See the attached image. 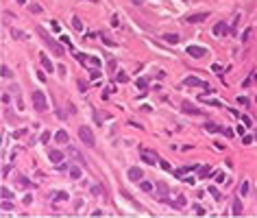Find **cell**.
<instances>
[{"instance_id": "c3c4849f", "label": "cell", "mask_w": 257, "mask_h": 218, "mask_svg": "<svg viewBox=\"0 0 257 218\" xmlns=\"http://www.w3.org/2000/svg\"><path fill=\"white\" fill-rule=\"evenodd\" d=\"M79 89H81V92H85V89H87V83H83V81H79Z\"/></svg>"}, {"instance_id": "816d5d0a", "label": "cell", "mask_w": 257, "mask_h": 218, "mask_svg": "<svg viewBox=\"0 0 257 218\" xmlns=\"http://www.w3.org/2000/svg\"><path fill=\"white\" fill-rule=\"evenodd\" d=\"M18 2H20V4H24V2H26V0H18Z\"/></svg>"}, {"instance_id": "9a60e30c", "label": "cell", "mask_w": 257, "mask_h": 218, "mask_svg": "<svg viewBox=\"0 0 257 218\" xmlns=\"http://www.w3.org/2000/svg\"><path fill=\"white\" fill-rule=\"evenodd\" d=\"M242 210H244V207H242V201H240V199H235V201H233V210H231V214H233V216H242Z\"/></svg>"}, {"instance_id": "7a4b0ae2", "label": "cell", "mask_w": 257, "mask_h": 218, "mask_svg": "<svg viewBox=\"0 0 257 218\" xmlns=\"http://www.w3.org/2000/svg\"><path fill=\"white\" fill-rule=\"evenodd\" d=\"M79 137H81V142H83L85 146H89V148L96 144V137H94L92 129H89V127H85V125H83V127H79Z\"/></svg>"}, {"instance_id": "f35d334b", "label": "cell", "mask_w": 257, "mask_h": 218, "mask_svg": "<svg viewBox=\"0 0 257 218\" xmlns=\"http://www.w3.org/2000/svg\"><path fill=\"white\" fill-rule=\"evenodd\" d=\"M194 212H196V216H205V210L201 205H194Z\"/></svg>"}, {"instance_id": "5bb4252c", "label": "cell", "mask_w": 257, "mask_h": 218, "mask_svg": "<svg viewBox=\"0 0 257 218\" xmlns=\"http://www.w3.org/2000/svg\"><path fill=\"white\" fill-rule=\"evenodd\" d=\"M39 61H42V66L44 68H46V70H48V72H52V70H55V66H52V61H50V59H48V55H39Z\"/></svg>"}, {"instance_id": "9c48e42d", "label": "cell", "mask_w": 257, "mask_h": 218, "mask_svg": "<svg viewBox=\"0 0 257 218\" xmlns=\"http://www.w3.org/2000/svg\"><path fill=\"white\" fill-rule=\"evenodd\" d=\"M128 181H135V183H137V181H142V179H144V173H142V170H139V168H135V166H133V168H128Z\"/></svg>"}, {"instance_id": "4fadbf2b", "label": "cell", "mask_w": 257, "mask_h": 218, "mask_svg": "<svg viewBox=\"0 0 257 218\" xmlns=\"http://www.w3.org/2000/svg\"><path fill=\"white\" fill-rule=\"evenodd\" d=\"M68 140H70V135H68V131L59 129L57 133H55V142L57 144H68Z\"/></svg>"}, {"instance_id": "d6a6232c", "label": "cell", "mask_w": 257, "mask_h": 218, "mask_svg": "<svg viewBox=\"0 0 257 218\" xmlns=\"http://www.w3.org/2000/svg\"><path fill=\"white\" fill-rule=\"evenodd\" d=\"M29 11H31V13H42V7H39V4H31Z\"/></svg>"}, {"instance_id": "1f68e13d", "label": "cell", "mask_w": 257, "mask_h": 218, "mask_svg": "<svg viewBox=\"0 0 257 218\" xmlns=\"http://www.w3.org/2000/svg\"><path fill=\"white\" fill-rule=\"evenodd\" d=\"M220 133H224L227 137H233V129H227V127H220Z\"/></svg>"}, {"instance_id": "4316f807", "label": "cell", "mask_w": 257, "mask_h": 218, "mask_svg": "<svg viewBox=\"0 0 257 218\" xmlns=\"http://www.w3.org/2000/svg\"><path fill=\"white\" fill-rule=\"evenodd\" d=\"M70 196H68V192H57L55 194V201H68Z\"/></svg>"}, {"instance_id": "ab89813d", "label": "cell", "mask_w": 257, "mask_h": 218, "mask_svg": "<svg viewBox=\"0 0 257 218\" xmlns=\"http://www.w3.org/2000/svg\"><path fill=\"white\" fill-rule=\"evenodd\" d=\"M42 142H44V144H48V142H50V133H48V131H44V133H42Z\"/></svg>"}, {"instance_id": "603a6c76", "label": "cell", "mask_w": 257, "mask_h": 218, "mask_svg": "<svg viewBox=\"0 0 257 218\" xmlns=\"http://www.w3.org/2000/svg\"><path fill=\"white\" fill-rule=\"evenodd\" d=\"M209 173H212V168H209V166H201V168H198V177H201V179L209 177Z\"/></svg>"}, {"instance_id": "277c9868", "label": "cell", "mask_w": 257, "mask_h": 218, "mask_svg": "<svg viewBox=\"0 0 257 218\" xmlns=\"http://www.w3.org/2000/svg\"><path fill=\"white\" fill-rule=\"evenodd\" d=\"M15 185L22 188V190H33V188H35L31 179H26L24 174H18V173H15Z\"/></svg>"}, {"instance_id": "ee69618b", "label": "cell", "mask_w": 257, "mask_h": 218, "mask_svg": "<svg viewBox=\"0 0 257 218\" xmlns=\"http://www.w3.org/2000/svg\"><path fill=\"white\" fill-rule=\"evenodd\" d=\"M212 70H214L216 74H222V68H220V66H218V63H214V66H212Z\"/></svg>"}, {"instance_id": "e575fe53", "label": "cell", "mask_w": 257, "mask_h": 218, "mask_svg": "<svg viewBox=\"0 0 257 218\" xmlns=\"http://www.w3.org/2000/svg\"><path fill=\"white\" fill-rule=\"evenodd\" d=\"M26 133H29V129H20V131H15V133H13V137H24Z\"/></svg>"}, {"instance_id": "d590c367", "label": "cell", "mask_w": 257, "mask_h": 218, "mask_svg": "<svg viewBox=\"0 0 257 218\" xmlns=\"http://www.w3.org/2000/svg\"><path fill=\"white\" fill-rule=\"evenodd\" d=\"M87 61H89L92 66H96V68L100 66V59H96V57H87Z\"/></svg>"}, {"instance_id": "e0dca14e", "label": "cell", "mask_w": 257, "mask_h": 218, "mask_svg": "<svg viewBox=\"0 0 257 218\" xmlns=\"http://www.w3.org/2000/svg\"><path fill=\"white\" fill-rule=\"evenodd\" d=\"M238 22H240V13H235V15H233V22H231V26H229V33H231V35H235V33H238Z\"/></svg>"}, {"instance_id": "7bdbcfd3", "label": "cell", "mask_w": 257, "mask_h": 218, "mask_svg": "<svg viewBox=\"0 0 257 218\" xmlns=\"http://www.w3.org/2000/svg\"><path fill=\"white\" fill-rule=\"evenodd\" d=\"M242 122H244V127H251L253 122H251V118L249 116H242Z\"/></svg>"}, {"instance_id": "681fc988", "label": "cell", "mask_w": 257, "mask_h": 218, "mask_svg": "<svg viewBox=\"0 0 257 218\" xmlns=\"http://www.w3.org/2000/svg\"><path fill=\"white\" fill-rule=\"evenodd\" d=\"M89 74H92V79H98V77H100V72H98V70H92Z\"/></svg>"}, {"instance_id": "d6986e66", "label": "cell", "mask_w": 257, "mask_h": 218, "mask_svg": "<svg viewBox=\"0 0 257 218\" xmlns=\"http://www.w3.org/2000/svg\"><path fill=\"white\" fill-rule=\"evenodd\" d=\"M179 35L176 33H168V35H164V42H168V44H179Z\"/></svg>"}, {"instance_id": "30bf717a", "label": "cell", "mask_w": 257, "mask_h": 218, "mask_svg": "<svg viewBox=\"0 0 257 218\" xmlns=\"http://www.w3.org/2000/svg\"><path fill=\"white\" fill-rule=\"evenodd\" d=\"M183 85H196V87H205V89H209V83H203V81H198L196 77H187L185 81H183Z\"/></svg>"}, {"instance_id": "2e32d148", "label": "cell", "mask_w": 257, "mask_h": 218, "mask_svg": "<svg viewBox=\"0 0 257 218\" xmlns=\"http://www.w3.org/2000/svg\"><path fill=\"white\" fill-rule=\"evenodd\" d=\"M172 210H181V207H185V196L183 194H179L176 199H174V203H170Z\"/></svg>"}, {"instance_id": "ba28073f", "label": "cell", "mask_w": 257, "mask_h": 218, "mask_svg": "<svg viewBox=\"0 0 257 218\" xmlns=\"http://www.w3.org/2000/svg\"><path fill=\"white\" fill-rule=\"evenodd\" d=\"M205 52H207V50H205V48H201V46H187V55H190V57H194V59H201Z\"/></svg>"}, {"instance_id": "f907efd6", "label": "cell", "mask_w": 257, "mask_h": 218, "mask_svg": "<svg viewBox=\"0 0 257 218\" xmlns=\"http://www.w3.org/2000/svg\"><path fill=\"white\" fill-rule=\"evenodd\" d=\"M131 2H133V4H142V0H131Z\"/></svg>"}, {"instance_id": "83f0119b", "label": "cell", "mask_w": 257, "mask_h": 218, "mask_svg": "<svg viewBox=\"0 0 257 218\" xmlns=\"http://www.w3.org/2000/svg\"><path fill=\"white\" fill-rule=\"evenodd\" d=\"M198 100H201V103H205V100H207V96H205V94H201V96H198ZM209 105H216V107H222V103H218V100H212Z\"/></svg>"}, {"instance_id": "ffe728a7", "label": "cell", "mask_w": 257, "mask_h": 218, "mask_svg": "<svg viewBox=\"0 0 257 218\" xmlns=\"http://www.w3.org/2000/svg\"><path fill=\"white\" fill-rule=\"evenodd\" d=\"M70 179H74V181H79V179H81V168H76V166H72V168H70Z\"/></svg>"}, {"instance_id": "52a82bcc", "label": "cell", "mask_w": 257, "mask_h": 218, "mask_svg": "<svg viewBox=\"0 0 257 218\" xmlns=\"http://www.w3.org/2000/svg\"><path fill=\"white\" fill-rule=\"evenodd\" d=\"M142 159H144L146 164H150V166L159 164V157H157V153H150V151H142Z\"/></svg>"}, {"instance_id": "7dc6e473", "label": "cell", "mask_w": 257, "mask_h": 218, "mask_svg": "<svg viewBox=\"0 0 257 218\" xmlns=\"http://www.w3.org/2000/svg\"><path fill=\"white\" fill-rule=\"evenodd\" d=\"M92 190H94V194H102V192H105V190H102V188H98V185H94Z\"/></svg>"}, {"instance_id": "cb8c5ba5", "label": "cell", "mask_w": 257, "mask_h": 218, "mask_svg": "<svg viewBox=\"0 0 257 218\" xmlns=\"http://www.w3.org/2000/svg\"><path fill=\"white\" fill-rule=\"evenodd\" d=\"M249 190H251V183H249V181H242V185H240V194H242V196H246V194H249Z\"/></svg>"}, {"instance_id": "5b68a950", "label": "cell", "mask_w": 257, "mask_h": 218, "mask_svg": "<svg viewBox=\"0 0 257 218\" xmlns=\"http://www.w3.org/2000/svg\"><path fill=\"white\" fill-rule=\"evenodd\" d=\"M181 109H183L185 114H190V116H203V109H198V107L190 105L187 100H185V103H181Z\"/></svg>"}, {"instance_id": "74e56055", "label": "cell", "mask_w": 257, "mask_h": 218, "mask_svg": "<svg viewBox=\"0 0 257 218\" xmlns=\"http://www.w3.org/2000/svg\"><path fill=\"white\" fill-rule=\"evenodd\" d=\"M2 210H4V212H9V210H13V205L9 203V199H4V203H2Z\"/></svg>"}, {"instance_id": "7402d4cb", "label": "cell", "mask_w": 257, "mask_h": 218, "mask_svg": "<svg viewBox=\"0 0 257 218\" xmlns=\"http://www.w3.org/2000/svg\"><path fill=\"white\" fill-rule=\"evenodd\" d=\"M135 85L139 87V89H148V79H144V77H139V79L135 81Z\"/></svg>"}, {"instance_id": "3957f363", "label": "cell", "mask_w": 257, "mask_h": 218, "mask_svg": "<svg viewBox=\"0 0 257 218\" xmlns=\"http://www.w3.org/2000/svg\"><path fill=\"white\" fill-rule=\"evenodd\" d=\"M33 105H35L37 111H46L48 103H46V96H44L42 89H35V92H33Z\"/></svg>"}, {"instance_id": "60d3db41", "label": "cell", "mask_w": 257, "mask_h": 218, "mask_svg": "<svg viewBox=\"0 0 257 218\" xmlns=\"http://www.w3.org/2000/svg\"><path fill=\"white\" fill-rule=\"evenodd\" d=\"M2 77H7V79H9V77H11V70H9V68H7V66H2Z\"/></svg>"}, {"instance_id": "ac0fdd59", "label": "cell", "mask_w": 257, "mask_h": 218, "mask_svg": "<svg viewBox=\"0 0 257 218\" xmlns=\"http://www.w3.org/2000/svg\"><path fill=\"white\" fill-rule=\"evenodd\" d=\"M139 188H142V192H148V194L155 190V185H153V183H148V181H144V179L139 181Z\"/></svg>"}, {"instance_id": "bcb514c9", "label": "cell", "mask_w": 257, "mask_h": 218, "mask_svg": "<svg viewBox=\"0 0 257 218\" xmlns=\"http://www.w3.org/2000/svg\"><path fill=\"white\" fill-rule=\"evenodd\" d=\"M251 142H253V137H249V135L242 137V144H251Z\"/></svg>"}, {"instance_id": "8d00e7d4", "label": "cell", "mask_w": 257, "mask_h": 218, "mask_svg": "<svg viewBox=\"0 0 257 218\" xmlns=\"http://www.w3.org/2000/svg\"><path fill=\"white\" fill-rule=\"evenodd\" d=\"M0 192H2V199H11V196H13V192H9L7 188H2Z\"/></svg>"}, {"instance_id": "836d02e7", "label": "cell", "mask_w": 257, "mask_h": 218, "mask_svg": "<svg viewBox=\"0 0 257 218\" xmlns=\"http://www.w3.org/2000/svg\"><path fill=\"white\" fill-rule=\"evenodd\" d=\"M159 166H161L164 170H168V173H170V170H172V166H170V164H168V162H164V159H159Z\"/></svg>"}, {"instance_id": "d4e9b609", "label": "cell", "mask_w": 257, "mask_h": 218, "mask_svg": "<svg viewBox=\"0 0 257 218\" xmlns=\"http://www.w3.org/2000/svg\"><path fill=\"white\" fill-rule=\"evenodd\" d=\"M72 26H74L76 31H83V22H81V18H72Z\"/></svg>"}, {"instance_id": "b9f144b4", "label": "cell", "mask_w": 257, "mask_h": 218, "mask_svg": "<svg viewBox=\"0 0 257 218\" xmlns=\"http://www.w3.org/2000/svg\"><path fill=\"white\" fill-rule=\"evenodd\" d=\"M238 103H240V105H249V98H246V96H238Z\"/></svg>"}, {"instance_id": "44dd1931", "label": "cell", "mask_w": 257, "mask_h": 218, "mask_svg": "<svg viewBox=\"0 0 257 218\" xmlns=\"http://www.w3.org/2000/svg\"><path fill=\"white\" fill-rule=\"evenodd\" d=\"M205 131H209V133H218L220 127H218L216 122H205Z\"/></svg>"}, {"instance_id": "4dcf8cb0", "label": "cell", "mask_w": 257, "mask_h": 218, "mask_svg": "<svg viewBox=\"0 0 257 218\" xmlns=\"http://www.w3.org/2000/svg\"><path fill=\"white\" fill-rule=\"evenodd\" d=\"M207 192H212V196H214L216 201H220V192H218V188H209Z\"/></svg>"}, {"instance_id": "f546056e", "label": "cell", "mask_w": 257, "mask_h": 218, "mask_svg": "<svg viewBox=\"0 0 257 218\" xmlns=\"http://www.w3.org/2000/svg\"><path fill=\"white\" fill-rule=\"evenodd\" d=\"M116 79H118L120 83H127V81H128V77L124 74V72H118V74H116Z\"/></svg>"}, {"instance_id": "f1b7e54d", "label": "cell", "mask_w": 257, "mask_h": 218, "mask_svg": "<svg viewBox=\"0 0 257 218\" xmlns=\"http://www.w3.org/2000/svg\"><path fill=\"white\" fill-rule=\"evenodd\" d=\"M251 33H253V29H246V31L242 33V42H249V40H251Z\"/></svg>"}, {"instance_id": "484cf974", "label": "cell", "mask_w": 257, "mask_h": 218, "mask_svg": "<svg viewBox=\"0 0 257 218\" xmlns=\"http://www.w3.org/2000/svg\"><path fill=\"white\" fill-rule=\"evenodd\" d=\"M11 35H13V40H24V37H26V33H24V31H15V29L11 31Z\"/></svg>"}, {"instance_id": "f6af8a7d", "label": "cell", "mask_w": 257, "mask_h": 218, "mask_svg": "<svg viewBox=\"0 0 257 218\" xmlns=\"http://www.w3.org/2000/svg\"><path fill=\"white\" fill-rule=\"evenodd\" d=\"M216 181L222 183V181H224V173H216Z\"/></svg>"}, {"instance_id": "6da1fadb", "label": "cell", "mask_w": 257, "mask_h": 218, "mask_svg": "<svg viewBox=\"0 0 257 218\" xmlns=\"http://www.w3.org/2000/svg\"><path fill=\"white\" fill-rule=\"evenodd\" d=\"M37 33L42 35V40H44V42H46V44H48V46H50V48H52V52H55L57 57H63V55H66V52H63V46H61V44H59V42H55V40H52V37H50V35H48V33L44 31L42 26L37 29Z\"/></svg>"}, {"instance_id": "8992f818", "label": "cell", "mask_w": 257, "mask_h": 218, "mask_svg": "<svg viewBox=\"0 0 257 218\" xmlns=\"http://www.w3.org/2000/svg\"><path fill=\"white\" fill-rule=\"evenodd\" d=\"M207 18H209V13H192V15L185 18V22H187V24H198V22L207 20Z\"/></svg>"}, {"instance_id": "8fae6325", "label": "cell", "mask_w": 257, "mask_h": 218, "mask_svg": "<svg viewBox=\"0 0 257 218\" xmlns=\"http://www.w3.org/2000/svg\"><path fill=\"white\" fill-rule=\"evenodd\" d=\"M229 33V26L224 24V22H216V26H214V35L216 37H222V35H227Z\"/></svg>"}, {"instance_id": "7c38bea8", "label": "cell", "mask_w": 257, "mask_h": 218, "mask_svg": "<svg viewBox=\"0 0 257 218\" xmlns=\"http://www.w3.org/2000/svg\"><path fill=\"white\" fill-rule=\"evenodd\" d=\"M63 157H66V155H63L61 151H50V153H48V159H50L52 164H57V166L63 162Z\"/></svg>"}]
</instances>
